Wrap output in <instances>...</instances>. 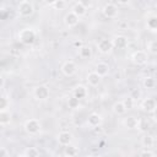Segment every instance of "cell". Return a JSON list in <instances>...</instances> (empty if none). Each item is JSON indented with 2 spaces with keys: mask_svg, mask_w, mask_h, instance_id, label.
Instances as JSON below:
<instances>
[{
  "mask_svg": "<svg viewBox=\"0 0 157 157\" xmlns=\"http://www.w3.org/2000/svg\"><path fill=\"white\" fill-rule=\"evenodd\" d=\"M18 40L23 45H32L36 42V33L32 28H23L18 32Z\"/></svg>",
  "mask_w": 157,
  "mask_h": 157,
  "instance_id": "cell-1",
  "label": "cell"
},
{
  "mask_svg": "<svg viewBox=\"0 0 157 157\" xmlns=\"http://www.w3.org/2000/svg\"><path fill=\"white\" fill-rule=\"evenodd\" d=\"M34 11V7H33V4L31 1H27V0H23V1H20L18 5H17V12L20 16L22 17H28L33 13Z\"/></svg>",
  "mask_w": 157,
  "mask_h": 157,
  "instance_id": "cell-2",
  "label": "cell"
},
{
  "mask_svg": "<svg viewBox=\"0 0 157 157\" xmlns=\"http://www.w3.org/2000/svg\"><path fill=\"white\" fill-rule=\"evenodd\" d=\"M25 130L29 135H37L40 131V121L38 119H28L25 121Z\"/></svg>",
  "mask_w": 157,
  "mask_h": 157,
  "instance_id": "cell-3",
  "label": "cell"
},
{
  "mask_svg": "<svg viewBox=\"0 0 157 157\" xmlns=\"http://www.w3.org/2000/svg\"><path fill=\"white\" fill-rule=\"evenodd\" d=\"M118 6L113 2H107L103 7H102V13L107 17V18H115L118 16Z\"/></svg>",
  "mask_w": 157,
  "mask_h": 157,
  "instance_id": "cell-4",
  "label": "cell"
},
{
  "mask_svg": "<svg viewBox=\"0 0 157 157\" xmlns=\"http://www.w3.org/2000/svg\"><path fill=\"white\" fill-rule=\"evenodd\" d=\"M77 71V65L75 61L72 60H67L61 66V72L65 75V76H74Z\"/></svg>",
  "mask_w": 157,
  "mask_h": 157,
  "instance_id": "cell-5",
  "label": "cell"
},
{
  "mask_svg": "<svg viewBox=\"0 0 157 157\" xmlns=\"http://www.w3.org/2000/svg\"><path fill=\"white\" fill-rule=\"evenodd\" d=\"M147 59H148L147 53L144 52V50H136L131 55V60L136 65H145L147 63Z\"/></svg>",
  "mask_w": 157,
  "mask_h": 157,
  "instance_id": "cell-6",
  "label": "cell"
},
{
  "mask_svg": "<svg viewBox=\"0 0 157 157\" xmlns=\"http://www.w3.org/2000/svg\"><path fill=\"white\" fill-rule=\"evenodd\" d=\"M33 96L38 101H45L49 97V88L47 86H44V85H39V86H37L34 88Z\"/></svg>",
  "mask_w": 157,
  "mask_h": 157,
  "instance_id": "cell-7",
  "label": "cell"
},
{
  "mask_svg": "<svg viewBox=\"0 0 157 157\" xmlns=\"http://www.w3.org/2000/svg\"><path fill=\"white\" fill-rule=\"evenodd\" d=\"M97 48H98V50H99L102 54H108V53H110V52L113 50V48H114L113 40L107 39V38L101 39V40L97 43Z\"/></svg>",
  "mask_w": 157,
  "mask_h": 157,
  "instance_id": "cell-8",
  "label": "cell"
},
{
  "mask_svg": "<svg viewBox=\"0 0 157 157\" xmlns=\"http://www.w3.org/2000/svg\"><path fill=\"white\" fill-rule=\"evenodd\" d=\"M141 108L146 112V113H153L157 108V102L155 98H146L142 101L141 103Z\"/></svg>",
  "mask_w": 157,
  "mask_h": 157,
  "instance_id": "cell-9",
  "label": "cell"
},
{
  "mask_svg": "<svg viewBox=\"0 0 157 157\" xmlns=\"http://www.w3.org/2000/svg\"><path fill=\"white\" fill-rule=\"evenodd\" d=\"M56 140L61 146H69V145H71L72 135L69 131H60L56 136Z\"/></svg>",
  "mask_w": 157,
  "mask_h": 157,
  "instance_id": "cell-10",
  "label": "cell"
},
{
  "mask_svg": "<svg viewBox=\"0 0 157 157\" xmlns=\"http://www.w3.org/2000/svg\"><path fill=\"white\" fill-rule=\"evenodd\" d=\"M78 18H80V17H77L72 11H69V12L64 16V23H65L66 27L71 28V27H75V26L78 23Z\"/></svg>",
  "mask_w": 157,
  "mask_h": 157,
  "instance_id": "cell-11",
  "label": "cell"
},
{
  "mask_svg": "<svg viewBox=\"0 0 157 157\" xmlns=\"http://www.w3.org/2000/svg\"><path fill=\"white\" fill-rule=\"evenodd\" d=\"M71 11H72L77 17H82V16L86 15V12H87V7H86V5H85L82 1H77V2L74 4Z\"/></svg>",
  "mask_w": 157,
  "mask_h": 157,
  "instance_id": "cell-12",
  "label": "cell"
},
{
  "mask_svg": "<svg viewBox=\"0 0 157 157\" xmlns=\"http://www.w3.org/2000/svg\"><path fill=\"white\" fill-rule=\"evenodd\" d=\"M87 124L91 126V128H97L102 124V117L101 114L98 113H91L87 118Z\"/></svg>",
  "mask_w": 157,
  "mask_h": 157,
  "instance_id": "cell-13",
  "label": "cell"
},
{
  "mask_svg": "<svg viewBox=\"0 0 157 157\" xmlns=\"http://www.w3.org/2000/svg\"><path fill=\"white\" fill-rule=\"evenodd\" d=\"M139 123H140V119L136 118V117H128L124 119V125L125 128H128L129 130H134V129H139Z\"/></svg>",
  "mask_w": 157,
  "mask_h": 157,
  "instance_id": "cell-14",
  "label": "cell"
},
{
  "mask_svg": "<svg viewBox=\"0 0 157 157\" xmlns=\"http://www.w3.org/2000/svg\"><path fill=\"white\" fill-rule=\"evenodd\" d=\"M113 45L117 49H124L128 47V38L125 36H115L113 38Z\"/></svg>",
  "mask_w": 157,
  "mask_h": 157,
  "instance_id": "cell-15",
  "label": "cell"
},
{
  "mask_svg": "<svg viewBox=\"0 0 157 157\" xmlns=\"http://www.w3.org/2000/svg\"><path fill=\"white\" fill-rule=\"evenodd\" d=\"M72 96L76 97L77 99H82V98H86L87 96V88L82 85H77L74 90H72Z\"/></svg>",
  "mask_w": 157,
  "mask_h": 157,
  "instance_id": "cell-16",
  "label": "cell"
},
{
  "mask_svg": "<svg viewBox=\"0 0 157 157\" xmlns=\"http://www.w3.org/2000/svg\"><path fill=\"white\" fill-rule=\"evenodd\" d=\"M101 77H103V76H105V75H108V72H109V65L107 64V63H98L97 65H96V70H94Z\"/></svg>",
  "mask_w": 157,
  "mask_h": 157,
  "instance_id": "cell-17",
  "label": "cell"
},
{
  "mask_svg": "<svg viewBox=\"0 0 157 157\" xmlns=\"http://www.w3.org/2000/svg\"><path fill=\"white\" fill-rule=\"evenodd\" d=\"M146 27L151 32H157V15H152L146 20Z\"/></svg>",
  "mask_w": 157,
  "mask_h": 157,
  "instance_id": "cell-18",
  "label": "cell"
},
{
  "mask_svg": "<svg viewBox=\"0 0 157 157\" xmlns=\"http://www.w3.org/2000/svg\"><path fill=\"white\" fill-rule=\"evenodd\" d=\"M101 76L96 72V71H92L87 75V82L91 85V86H98V83L101 82Z\"/></svg>",
  "mask_w": 157,
  "mask_h": 157,
  "instance_id": "cell-19",
  "label": "cell"
},
{
  "mask_svg": "<svg viewBox=\"0 0 157 157\" xmlns=\"http://www.w3.org/2000/svg\"><path fill=\"white\" fill-rule=\"evenodd\" d=\"M126 110H128V109L125 108L123 101H118V102H115V103L113 104V112H114L117 115H123V114H125Z\"/></svg>",
  "mask_w": 157,
  "mask_h": 157,
  "instance_id": "cell-20",
  "label": "cell"
},
{
  "mask_svg": "<svg viewBox=\"0 0 157 157\" xmlns=\"http://www.w3.org/2000/svg\"><path fill=\"white\" fill-rule=\"evenodd\" d=\"M78 56L82 59H90L92 56V49L88 45H83L78 49Z\"/></svg>",
  "mask_w": 157,
  "mask_h": 157,
  "instance_id": "cell-21",
  "label": "cell"
},
{
  "mask_svg": "<svg viewBox=\"0 0 157 157\" xmlns=\"http://www.w3.org/2000/svg\"><path fill=\"white\" fill-rule=\"evenodd\" d=\"M10 120H11L10 112H7V110H0V125L1 126H6L7 124H10Z\"/></svg>",
  "mask_w": 157,
  "mask_h": 157,
  "instance_id": "cell-22",
  "label": "cell"
},
{
  "mask_svg": "<svg viewBox=\"0 0 157 157\" xmlns=\"http://www.w3.org/2000/svg\"><path fill=\"white\" fill-rule=\"evenodd\" d=\"M141 144H142L144 147H147V148L152 147L155 145V137L152 135H150V134H145L144 137L141 139Z\"/></svg>",
  "mask_w": 157,
  "mask_h": 157,
  "instance_id": "cell-23",
  "label": "cell"
},
{
  "mask_svg": "<svg viewBox=\"0 0 157 157\" xmlns=\"http://www.w3.org/2000/svg\"><path fill=\"white\" fill-rule=\"evenodd\" d=\"M77 153H78V150H77V147H76V146H74V145L65 146L64 155H66V156H69V157H75Z\"/></svg>",
  "mask_w": 157,
  "mask_h": 157,
  "instance_id": "cell-24",
  "label": "cell"
},
{
  "mask_svg": "<svg viewBox=\"0 0 157 157\" xmlns=\"http://www.w3.org/2000/svg\"><path fill=\"white\" fill-rule=\"evenodd\" d=\"M67 105H69V108H71V109H77V108L80 107V99H77L76 97L71 96V97H69V99H67Z\"/></svg>",
  "mask_w": 157,
  "mask_h": 157,
  "instance_id": "cell-25",
  "label": "cell"
},
{
  "mask_svg": "<svg viewBox=\"0 0 157 157\" xmlns=\"http://www.w3.org/2000/svg\"><path fill=\"white\" fill-rule=\"evenodd\" d=\"M25 155L27 156V157H38L39 156V151H38V148L37 147H27L26 150H25Z\"/></svg>",
  "mask_w": 157,
  "mask_h": 157,
  "instance_id": "cell-26",
  "label": "cell"
},
{
  "mask_svg": "<svg viewBox=\"0 0 157 157\" xmlns=\"http://www.w3.org/2000/svg\"><path fill=\"white\" fill-rule=\"evenodd\" d=\"M147 50H148V53H151L153 55H157V39L150 40L147 43Z\"/></svg>",
  "mask_w": 157,
  "mask_h": 157,
  "instance_id": "cell-27",
  "label": "cell"
},
{
  "mask_svg": "<svg viewBox=\"0 0 157 157\" xmlns=\"http://www.w3.org/2000/svg\"><path fill=\"white\" fill-rule=\"evenodd\" d=\"M142 85H144V87H145V88H153V87H155V85H156V81H155V78H153V77L147 76V77H145V78H144Z\"/></svg>",
  "mask_w": 157,
  "mask_h": 157,
  "instance_id": "cell-28",
  "label": "cell"
},
{
  "mask_svg": "<svg viewBox=\"0 0 157 157\" xmlns=\"http://www.w3.org/2000/svg\"><path fill=\"white\" fill-rule=\"evenodd\" d=\"M9 107H10V99L6 96H2L0 98V110H7Z\"/></svg>",
  "mask_w": 157,
  "mask_h": 157,
  "instance_id": "cell-29",
  "label": "cell"
},
{
  "mask_svg": "<svg viewBox=\"0 0 157 157\" xmlns=\"http://www.w3.org/2000/svg\"><path fill=\"white\" fill-rule=\"evenodd\" d=\"M148 129H150V123H148L146 119H140V123H139V130L142 131V132H146Z\"/></svg>",
  "mask_w": 157,
  "mask_h": 157,
  "instance_id": "cell-30",
  "label": "cell"
},
{
  "mask_svg": "<svg viewBox=\"0 0 157 157\" xmlns=\"http://www.w3.org/2000/svg\"><path fill=\"white\" fill-rule=\"evenodd\" d=\"M66 5H67V2H66V1H61V0H58V1H53V2H52V6H53L55 10H63Z\"/></svg>",
  "mask_w": 157,
  "mask_h": 157,
  "instance_id": "cell-31",
  "label": "cell"
},
{
  "mask_svg": "<svg viewBox=\"0 0 157 157\" xmlns=\"http://www.w3.org/2000/svg\"><path fill=\"white\" fill-rule=\"evenodd\" d=\"M129 97H131L134 101L140 99V98H141V91H140L139 88H132V90H130V94H129Z\"/></svg>",
  "mask_w": 157,
  "mask_h": 157,
  "instance_id": "cell-32",
  "label": "cell"
},
{
  "mask_svg": "<svg viewBox=\"0 0 157 157\" xmlns=\"http://www.w3.org/2000/svg\"><path fill=\"white\" fill-rule=\"evenodd\" d=\"M123 102H124V105H125V108H126V109H131V108L134 107V103H135V101H134L131 97L125 98Z\"/></svg>",
  "mask_w": 157,
  "mask_h": 157,
  "instance_id": "cell-33",
  "label": "cell"
},
{
  "mask_svg": "<svg viewBox=\"0 0 157 157\" xmlns=\"http://www.w3.org/2000/svg\"><path fill=\"white\" fill-rule=\"evenodd\" d=\"M140 157H155V153L147 148V150H144V151L140 153Z\"/></svg>",
  "mask_w": 157,
  "mask_h": 157,
  "instance_id": "cell-34",
  "label": "cell"
},
{
  "mask_svg": "<svg viewBox=\"0 0 157 157\" xmlns=\"http://www.w3.org/2000/svg\"><path fill=\"white\" fill-rule=\"evenodd\" d=\"M0 157H7V150L5 147L0 148Z\"/></svg>",
  "mask_w": 157,
  "mask_h": 157,
  "instance_id": "cell-35",
  "label": "cell"
},
{
  "mask_svg": "<svg viewBox=\"0 0 157 157\" xmlns=\"http://www.w3.org/2000/svg\"><path fill=\"white\" fill-rule=\"evenodd\" d=\"M74 47H76V48H81V47H83V44H82V42L81 40H75L74 42Z\"/></svg>",
  "mask_w": 157,
  "mask_h": 157,
  "instance_id": "cell-36",
  "label": "cell"
},
{
  "mask_svg": "<svg viewBox=\"0 0 157 157\" xmlns=\"http://www.w3.org/2000/svg\"><path fill=\"white\" fill-rule=\"evenodd\" d=\"M4 86H5V78L1 77V87H4Z\"/></svg>",
  "mask_w": 157,
  "mask_h": 157,
  "instance_id": "cell-37",
  "label": "cell"
},
{
  "mask_svg": "<svg viewBox=\"0 0 157 157\" xmlns=\"http://www.w3.org/2000/svg\"><path fill=\"white\" fill-rule=\"evenodd\" d=\"M82 157H92L91 155H85V156H82Z\"/></svg>",
  "mask_w": 157,
  "mask_h": 157,
  "instance_id": "cell-38",
  "label": "cell"
},
{
  "mask_svg": "<svg viewBox=\"0 0 157 157\" xmlns=\"http://www.w3.org/2000/svg\"><path fill=\"white\" fill-rule=\"evenodd\" d=\"M18 157H27L26 155H21V156H18Z\"/></svg>",
  "mask_w": 157,
  "mask_h": 157,
  "instance_id": "cell-39",
  "label": "cell"
},
{
  "mask_svg": "<svg viewBox=\"0 0 157 157\" xmlns=\"http://www.w3.org/2000/svg\"><path fill=\"white\" fill-rule=\"evenodd\" d=\"M60 157H69V156H66V155H63V156H60Z\"/></svg>",
  "mask_w": 157,
  "mask_h": 157,
  "instance_id": "cell-40",
  "label": "cell"
},
{
  "mask_svg": "<svg viewBox=\"0 0 157 157\" xmlns=\"http://www.w3.org/2000/svg\"><path fill=\"white\" fill-rule=\"evenodd\" d=\"M155 6H156V7H157V1H156V4H155Z\"/></svg>",
  "mask_w": 157,
  "mask_h": 157,
  "instance_id": "cell-41",
  "label": "cell"
}]
</instances>
